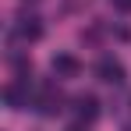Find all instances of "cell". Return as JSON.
<instances>
[{
    "instance_id": "2",
    "label": "cell",
    "mask_w": 131,
    "mask_h": 131,
    "mask_svg": "<svg viewBox=\"0 0 131 131\" xmlns=\"http://www.w3.org/2000/svg\"><path fill=\"white\" fill-rule=\"evenodd\" d=\"M96 74H99V82L121 85V82H124V64H121V60H113V57H103V60L96 64Z\"/></svg>"
},
{
    "instance_id": "4",
    "label": "cell",
    "mask_w": 131,
    "mask_h": 131,
    "mask_svg": "<svg viewBox=\"0 0 131 131\" xmlns=\"http://www.w3.org/2000/svg\"><path fill=\"white\" fill-rule=\"evenodd\" d=\"M14 36H18V39H25V43H36V39L43 36L39 18H18V21H14Z\"/></svg>"
},
{
    "instance_id": "9",
    "label": "cell",
    "mask_w": 131,
    "mask_h": 131,
    "mask_svg": "<svg viewBox=\"0 0 131 131\" xmlns=\"http://www.w3.org/2000/svg\"><path fill=\"white\" fill-rule=\"evenodd\" d=\"M71 131H82V128H71Z\"/></svg>"
},
{
    "instance_id": "1",
    "label": "cell",
    "mask_w": 131,
    "mask_h": 131,
    "mask_svg": "<svg viewBox=\"0 0 131 131\" xmlns=\"http://www.w3.org/2000/svg\"><path fill=\"white\" fill-rule=\"evenodd\" d=\"M4 99H7V106H11V110H25V106H28V78L11 82V85L4 89Z\"/></svg>"
},
{
    "instance_id": "7",
    "label": "cell",
    "mask_w": 131,
    "mask_h": 131,
    "mask_svg": "<svg viewBox=\"0 0 131 131\" xmlns=\"http://www.w3.org/2000/svg\"><path fill=\"white\" fill-rule=\"evenodd\" d=\"M92 0H67V11H74V7H89Z\"/></svg>"
},
{
    "instance_id": "3",
    "label": "cell",
    "mask_w": 131,
    "mask_h": 131,
    "mask_svg": "<svg viewBox=\"0 0 131 131\" xmlns=\"http://www.w3.org/2000/svg\"><path fill=\"white\" fill-rule=\"evenodd\" d=\"M50 67H53V74H57V78H78V74H82V60H78V57H71V53H57Z\"/></svg>"
},
{
    "instance_id": "8",
    "label": "cell",
    "mask_w": 131,
    "mask_h": 131,
    "mask_svg": "<svg viewBox=\"0 0 131 131\" xmlns=\"http://www.w3.org/2000/svg\"><path fill=\"white\" fill-rule=\"evenodd\" d=\"M113 7L117 11H131V0H113Z\"/></svg>"
},
{
    "instance_id": "6",
    "label": "cell",
    "mask_w": 131,
    "mask_h": 131,
    "mask_svg": "<svg viewBox=\"0 0 131 131\" xmlns=\"http://www.w3.org/2000/svg\"><path fill=\"white\" fill-rule=\"evenodd\" d=\"M96 113H99V99L96 96H78L74 99V117L78 121H96Z\"/></svg>"
},
{
    "instance_id": "5",
    "label": "cell",
    "mask_w": 131,
    "mask_h": 131,
    "mask_svg": "<svg viewBox=\"0 0 131 131\" xmlns=\"http://www.w3.org/2000/svg\"><path fill=\"white\" fill-rule=\"evenodd\" d=\"M36 106H39V113H46V117L60 113V92H57V89H43V92L36 96Z\"/></svg>"
}]
</instances>
